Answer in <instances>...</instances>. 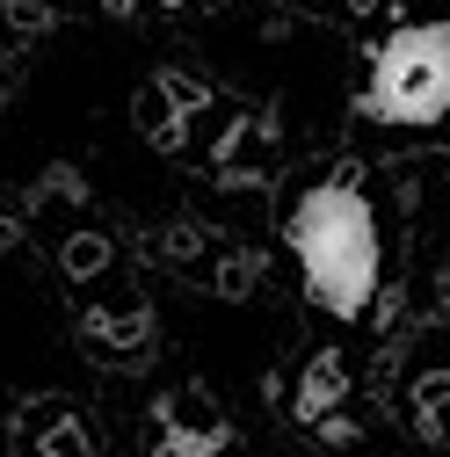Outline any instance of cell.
I'll use <instances>...</instances> for the list:
<instances>
[{
  "mask_svg": "<svg viewBox=\"0 0 450 457\" xmlns=\"http://www.w3.org/2000/svg\"><path fill=\"white\" fill-rule=\"evenodd\" d=\"M284 240L298 254L305 298L334 320H363L378 283H385V240H378V211L356 182H312L284 225Z\"/></svg>",
  "mask_w": 450,
  "mask_h": 457,
  "instance_id": "obj_1",
  "label": "cell"
},
{
  "mask_svg": "<svg viewBox=\"0 0 450 457\" xmlns=\"http://www.w3.org/2000/svg\"><path fill=\"white\" fill-rule=\"evenodd\" d=\"M356 109L385 131H429L450 117V22H414L378 44Z\"/></svg>",
  "mask_w": 450,
  "mask_h": 457,
  "instance_id": "obj_2",
  "label": "cell"
},
{
  "mask_svg": "<svg viewBox=\"0 0 450 457\" xmlns=\"http://www.w3.org/2000/svg\"><path fill=\"white\" fill-rule=\"evenodd\" d=\"M342 399H349V363L342 356H312V370H305V385L291 399V414L305 428H327V407H342Z\"/></svg>",
  "mask_w": 450,
  "mask_h": 457,
  "instance_id": "obj_3",
  "label": "cell"
},
{
  "mask_svg": "<svg viewBox=\"0 0 450 457\" xmlns=\"http://www.w3.org/2000/svg\"><path fill=\"white\" fill-rule=\"evenodd\" d=\"M167 457H218V443H196V436L175 428V436H167Z\"/></svg>",
  "mask_w": 450,
  "mask_h": 457,
  "instance_id": "obj_4",
  "label": "cell"
},
{
  "mask_svg": "<svg viewBox=\"0 0 450 457\" xmlns=\"http://www.w3.org/2000/svg\"><path fill=\"white\" fill-rule=\"evenodd\" d=\"M160 8H182V0H160Z\"/></svg>",
  "mask_w": 450,
  "mask_h": 457,
  "instance_id": "obj_5",
  "label": "cell"
}]
</instances>
